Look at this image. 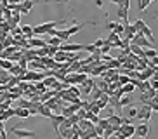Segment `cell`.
Masks as SVG:
<instances>
[{"label":"cell","mask_w":158,"mask_h":139,"mask_svg":"<svg viewBox=\"0 0 158 139\" xmlns=\"http://www.w3.org/2000/svg\"><path fill=\"white\" fill-rule=\"evenodd\" d=\"M21 32H23V35H24V38L28 40V38H33V26H30V24H24V26H21Z\"/></svg>","instance_id":"ffe728a7"},{"label":"cell","mask_w":158,"mask_h":139,"mask_svg":"<svg viewBox=\"0 0 158 139\" xmlns=\"http://www.w3.org/2000/svg\"><path fill=\"white\" fill-rule=\"evenodd\" d=\"M84 26H85V24H73V26L66 28V30H68V33H70V37H71V35H75V33H78Z\"/></svg>","instance_id":"f546056e"},{"label":"cell","mask_w":158,"mask_h":139,"mask_svg":"<svg viewBox=\"0 0 158 139\" xmlns=\"http://www.w3.org/2000/svg\"><path fill=\"white\" fill-rule=\"evenodd\" d=\"M51 122H52V127H54V130H59V127H61V124L64 122V116L61 115V113H52V116H51Z\"/></svg>","instance_id":"7c38bea8"},{"label":"cell","mask_w":158,"mask_h":139,"mask_svg":"<svg viewBox=\"0 0 158 139\" xmlns=\"http://www.w3.org/2000/svg\"><path fill=\"white\" fill-rule=\"evenodd\" d=\"M134 89H135L134 82H129V83H125V85H122V91H123V94H130Z\"/></svg>","instance_id":"4dcf8cb0"},{"label":"cell","mask_w":158,"mask_h":139,"mask_svg":"<svg viewBox=\"0 0 158 139\" xmlns=\"http://www.w3.org/2000/svg\"><path fill=\"white\" fill-rule=\"evenodd\" d=\"M149 134V125L148 124H144V122H141L139 125H135V136L141 139H146Z\"/></svg>","instance_id":"ba28073f"},{"label":"cell","mask_w":158,"mask_h":139,"mask_svg":"<svg viewBox=\"0 0 158 139\" xmlns=\"http://www.w3.org/2000/svg\"><path fill=\"white\" fill-rule=\"evenodd\" d=\"M45 45H47V42L40 40V38H30V42H28L30 49H42V47H45Z\"/></svg>","instance_id":"5bb4252c"},{"label":"cell","mask_w":158,"mask_h":139,"mask_svg":"<svg viewBox=\"0 0 158 139\" xmlns=\"http://www.w3.org/2000/svg\"><path fill=\"white\" fill-rule=\"evenodd\" d=\"M66 59H68V52L61 51V49L56 52V56H54V61H56V63H66Z\"/></svg>","instance_id":"44dd1931"},{"label":"cell","mask_w":158,"mask_h":139,"mask_svg":"<svg viewBox=\"0 0 158 139\" xmlns=\"http://www.w3.org/2000/svg\"><path fill=\"white\" fill-rule=\"evenodd\" d=\"M113 134H115V129H113L111 125H108L106 129H104V132H102V137H104V139H108V137H111Z\"/></svg>","instance_id":"1f68e13d"},{"label":"cell","mask_w":158,"mask_h":139,"mask_svg":"<svg viewBox=\"0 0 158 139\" xmlns=\"http://www.w3.org/2000/svg\"><path fill=\"white\" fill-rule=\"evenodd\" d=\"M130 82V78H129V75H118V83H120V85H125V83H129Z\"/></svg>","instance_id":"8d00e7d4"},{"label":"cell","mask_w":158,"mask_h":139,"mask_svg":"<svg viewBox=\"0 0 158 139\" xmlns=\"http://www.w3.org/2000/svg\"><path fill=\"white\" fill-rule=\"evenodd\" d=\"M94 125H96V124H92V122L87 120V118H82V120L78 122L80 130H84V132H87V130H92V129H94Z\"/></svg>","instance_id":"2e32d148"},{"label":"cell","mask_w":158,"mask_h":139,"mask_svg":"<svg viewBox=\"0 0 158 139\" xmlns=\"http://www.w3.org/2000/svg\"><path fill=\"white\" fill-rule=\"evenodd\" d=\"M9 4H21V0H7Z\"/></svg>","instance_id":"bcb514c9"},{"label":"cell","mask_w":158,"mask_h":139,"mask_svg":"<svg viewBox=\"0 0 158 139\" xmlns=\"http://www.w3.org/2000/svg\"><path fill=\"white\" fill-rule=\"evenodd\" d=\"M37 2L38 0H21V4H19V14L21 16H26L33 9V5L37 4Z\"/></svg>","instance_id":"52a82bcc"},{"label":"cell","mask_w":158,"mask_h":139,"mask_svg":"<svg viewBox=\"0 0 158 139\" xmlns=\"http://www.w3.org/2000/svg\"><path fill=\"white\" fill-rule=\"evenodd\" d=\"M118 103H120V106L122 108H125V106H130V103H132V99H130L129 94H123V96L118 99Z\"/></svg>","instance_id":"484cf974"},{"label":"cell","mask_w":158,"mask_h":139,"mask_svg":"<svg viewBox=\"0 0 158 139\" xmlns=\"http://www.w3.org/2000/svg\"><path fill=\"white\" fill-rule=\"evenodd\" d=\"M102 4H104L102 0H96V5H98V7H102Z\"/></svg>","instance_id":"f6af8a7d"},{"label":"cell","mask_w":158,"mask_h":139,"mask_svg":"<svg viewBox=\"0 0 158 139\" xmlns=\"http://www.w3.org/2000/svg\"><path fill=\"white\" fill-rule=\"evenodd\" d=\"M151 115H153V110L148 106V104H141V110L137 111V120L139 122H144V124H148L149 118H151Z\"/></svg>","instance_id":"3957f363"},{"label":"cell","mask_w":158,"mask_h":139,"mask_svg":"<svg viewBox=\"0 0 158 139\" xmlns=\"http://www.w3.org/2000/svg\"><path fill=\"white\" fill-rule=\"evenodd\" d=\"M0 68H4V70H10L12 68V63L7 59H0Z\"/></svg>","instance_id":"836d02e7"},{"label":"cell","mask_w":158,"mask_h":139,"mask_svg":"<svg viewBox=\"0 0 158 139\" xmlns=\"http://www.w3.org/2000/svg\"><path fill=\"white\" fill-rule=\"evenodd\" d=\"M118 7L129 11V9H130V0H120V2H118Z\"/></svg>","instance_id":"d590c367"},{"label":"cell","mask_w":158,"mask_h":139,"mask_svg":"<svg viewBox=\"0 0 158 139\" xmlns=\"http://www.w3.org/2000/svg\"><path fill=\"white\" fill-rule=\"evenodd\" d=\"M118 18L123 21V24H127V23H129V11H125V9H122V7H118Z\"/></svg>","instance_id":"d4e9b609"},{"label":"cell","mask_w":158,"mask_h":139,"mask_svg":"<svg viewBox=\"0 0 158 139\" xmlns=\"http://www.w3.org/2000/svg\"><path fill=\"white\" fill-rule=\"evenodd\" d=\"M153 111H158V101L155 103V106H153Z\"/></svg>","instance_id":"7dc6e473"},{"label":"cell","mask_w":158,"mask_h":139,"mask_svg":"<svg viewBox=\"0 0 158 139\" xmlns=\"http://www.w3.org/2000/svg\"><path fill=\"white\" fill-rule=\"evenodd\" d=\"M153 73H155V70H153V68H144L143 71H141V77H139V80H141V82H144V80H149V78H153Z\"/></svg>","instance_id":"e0dca14e"},{"label":"cell","mask_w":158,"mask_h":139,"mask_svg":"<svg viewBox=\"0 0 158 139\" xmlns=\"http://www.w3.org/2000/svg\"><path fill=\"white\" fill-rule=\"evenodd\" d=\"M12 134H14L18 139H30V137H35V132H33V130L21 129V127H14V129H12Z\"/></svg>","instance_id":"8992f818"},{"label":"cell","mask_w":158,"mask_h":139,"mask_svg":"<svg viewBox=\"0 0 158 139\" xmlns=\"http://www.w3.org/2000/svg\"><path fill=\"white\" fill-rule=\"evenodd\" d=\"M84 49H85V51L89 52V54H92V52H96V51H98V49H96V45H94V44H89V45H85Z\"/></svg>","instance_id":"b9f144b4"},{"label":"cell","mask_w":158,"mask_h":139,"mask_svg":"<svg viewBox=\"0 0 158 139\" xmlns=\"http://www.w3.org/2000/svg\"><path fill=\"white\" fill-rule=\"evenodd\" d=\"M116 24H118V23H115V21H108V23H106V28L110 30V32H115Z\"/></svg>","instance_id":"7bdbcfd3"},{"label":"cell","mask_w":158,"mask_h":139,"mask_svg":"<svg viewBox=\"0 0 158 139\" xmlns=\"http://www.w3.org/2000/svg\"><path fill=\"white\" fill-rule=\"evenodd\" d=\"M10 77H12V75H10V73H5V71H0V82L7 83V80H9Z\"/></svg>","instance_id":"60d3db41"},{"label":"cell","mask_w":158,"mask_h":139,"mask_svg":"<svg viewBox=\"0 0 158 139\" xmlns=\"http://www.w3.org/2000/svg\"><path fill=\"white\" fill-rule=\"evenodd\" d=\"M135 33H137V30H135L134 24H129V23H127V24H125V30H123V37H125L127 40H132Z\"/></svg>","instance_id":"4fadbf2b"},{"label":"cell","mask_w":158,"mask_h":139,"mask_svg":"<svg viewBox=\"0 0 158 139\" xmlns=\"http://www.w3.org/2000/svg\"><path fill=\"white\" fill-rule=\"evenodd\" d=\"M10 116H14V110H12V108H7V110H4L2 113H0V122L9 120Z\"/></svg>","instance_id":"cb8c5ba5"},{"label":"cell","mask_w":158,"mask_h":139,"mask_svg":"<svg viewBox=\"0 0 158 139\" xmlns=\"http://www.w3.org/2000/svg\"><path fill=\"white\" fill-rule=\"evenodd\" d=\"M84 47L82 44H71V42H63L61 44V51H64V52H80V51H84Z\"/></svg>","instance_id":"5b68a950"},{"label":"cell","mask_w":158,"mask_h":139,"mask_svg":"<svg viewBox=\"0 0 158 139\" xmlns=\"http://www.w3.org/2000/svg\"><path fill=\"white\" fill-rule=\"evenodd\" d=\"M96 125H98V127H101V129L104 130L108 125H110V122H108V118H99V122H98Z\"/></svg>","instance_id":"e575fe53"},{"label":"cell","mask_w":158,"mask_h":139,"mask_svg":"<svg viewBox=\"0 0 158 139\" xmlns=\"http://www.w3.org/2000/svg\"><path fill=\"white\" fill-rule=\"evenodd\" d=\"M156 56H158L156 49H153V47H151V49H144V57H146V59H153Z\"/></svg>","instance_id":"83f0119b"},{"label":"cell","mask_w":158,"mask_h":139,"mask_svg":"<svg viewBox=\"0 0 158 139\" xmlns=\"http://www.w3.org/2000/svg\"><path fill=\"white\" fill-rule=\"evenodd\" d=\"M99 51H101V54H102V56H104V54H108V52L111 51V45H110L108 42H104V45H102L101 49H99Z\"/></svg>","instance_id":"ab89813d"},{"label":"cell","mask_w":158,"mask_h":139,"mask_svg":"<svg viewBox=\"0 0 158 139\" xmlns=\"http://www.w3.org/2000/svg\"><path fill=\"white\" fill-rule=\"evenodd\" d=\"M130 44H135V45L143 47V49H151V47H153V44H151V42H149L148 38L144 37L143 33H139V32L134 35V38L130 40Z\"/></svg>","instance_id":"277c9868"},{"label":"cell","mask_w":158,"mask_h":139,"mask_svg":"<svg viewBox=\"0 0 158 139\" xmlns=\"http://www.w3.org/2000/svg\"><path fill=\"white\" fill-rule=\"evenodd\" d=\"M137 111H139V108H135V106H129L127 108V118H135L137 116Z\"/></svg>","instance_id":"f1b7e54d"},{"label":"cell","mask_w":158,"mask_h":139,"mask_svg":"<svg viewBox=\"0 0 158 139\" xmlns=\"http://www.w3.org/2000/svg\"><path fill=\"white\" fill-rule=\"evenodd\" d=\"M63 23H64V19H61V21H49V23H42V24H38V26H33V33H35V35H47L49 30L59 26V24H63Z\"/></svg>","instance_id":"6da1fadb"},{"label":"cell","mask_w":158,"mask_h":139,"mask_svg":"<svg viewBox=\"0 0 158 139\" xmlns=\"http://www.w3.org/2000/svg\"><path fill=\"white\" fill-rule=\"evenodd\" d=\"M104 42H106V40H102V38H98V40L94 42V45H96V49H101V47L104 45Z\"/></svg>","instance_id":"ee69618b"},{"label":"cell","mask_w":158,"mask_h":139,"mask_svg":"<svg viewBox=\"0 0 158 139\" xmlns=\"http://www.w3.org/2000/svg\"><path fill=\"white\" fill-rule=\"evenodd\" d=\"M156 52H158V49H156Z\"/></svg>","instance_id":"816d5d0a"},{"label":"cell","mask_w":158,"mask_h":139,"mask_svg":"<svg viewBox=\"0 0 158 139\" xmlns=\"http://www.w3.org/2000/svg\"><path fill=\"white\" fill-rule=\"evenodd\" d=\"M0 2H2V0H0Z\"/></svg>","instance_id":"f5cc1de1"},{"label":"cell","mask_w":158,"mask_h":139,"mask_svg":"<svg viewBox=\"0 0 158 139\" xmlns=\"http://www.w3.org/2000/svg\"><path fill=\"white\" fill-rule=\"evenodd\" d=\"M123 30H125V24H116V28H115V32L113 33H116V35H118V37H123Z\"/></svg>","instance_id":"d6a6232c"},{"label":"cell","mask_w":158,"mask_h":139,"mask_svg":"<svg viewBox=\"0 0 158 139\" xmlns=\"http://www.w3.org/2000/svg\"><path fill=\"white\" fill-rule=\"evenodd\" d=\"M137 2H139V11H146L148 9V5L151 4L149 0H137Z\"/></svg>","instance_id":"74e56055"},{"label":"cell","mask_w":158,"mask_h":139,"mask_svg":"<svg viewBox=\"0 0 158 139\" xmlns=\"http://www.w3.org/2000/svg\"><path fill=\"white\" fill-rule=\"evenodd\" d=\"M110 2H111V4H116V5H118V2H120V0H110Z\"/></svg>","instance_id":"c3c4849f"},{"label":"cell","mask_w":158,"mask_h":139,"mask_svg":"<svg viewBox=\"0 0 158 139\" xmlns=\"http://www.w3.org/2000/svg\"><path fill=\"white\" fill-rule=\"evenodd\" d=\"M118 130H120L127 139L132 137V136H135V125H132V124H122Z\"/></svg>","instance_id":"9c48e42d"},{"label":"cell","mask_w":158,"mask_h":139,"mask_svg":"<svg viewBox=\"0 0 158 139\" xmlns=\"http://www.w3.org/2000/svg\"><path fill=\"white\" fill-rule=\"evenodd\" d=\"M120 40H122V37H118V35H116V33H113V32H110V37L106 38V42L111 47H118V45H120Z\"/></svg>","instance_id":"9a60e30c"},{"label":"cell","mask_w":158,"mask_h":139,"mask_svg":"<svg viewBox=\"0 0 158 139\" xmlns=\"http://www.w3.org/2000/svg\"><path fill=\"white\" fill-rule=\"evenodd\" d=\"M38 115L45 116V118H51V116H52V110H51V108H47L45 104H42V103H40V106H38Z\"/></svg>","instance_id":"d6986e66"},{"label":"cell","mask_w":158,"mask_h":139,"mask_svg":"<svg viewBox=\"0 0 158 139\" xmlns=\"http://www.w3.org/2000/svg\"><path fill=\"white\" fill-rule=\"evenodd\" d=\"M134 26H135V30H137V32L139 33H143L144 37L148 38L149 42H153L155 40V37H153V33H151V28L148 26V24L144 23L143 19H137V21H135L134 23Z\"/></svg>","instance_id":"7a4b0ae2"},{"label":"cell","mask_w":158,"mask_h":139,"mask_svg":"<svg viewBox=\"0 0 158 139\" xmlns=\"http://www.w3.org/2000/svg\"><path fill=\"white\" fill-rule=\"evenodd\" d=\"M96 139H104V137H102V136H98V137H96Z\"/></svg>","instance_id":"681fc988"},{"label":"cell","mask_w":158,"mask_h":139,"mask_svg":"<svg viewBox=\"0 0 158 139\" xmlns=\"http://www.w3.org/2000/svg\"><path fill=\"white\" fill-rule=\"evenodd\" d=\"M80 85H82V96H90V92L96 87V82L92 78H87L84 83H80Z\"/></svg>","instance_id":"30bf717a"},{"label":"cell","mask_w":158,"mask_h":139,"mask_svg":"<svg viewBox=\"0 0 158 139\" xmlns=\"http://www.w3.org/2000/svg\"><path fill=\"white\" fill-rule=\"evenodd\" d=\"M14 115L19 116V118H28V116H30V110H28V108H16Z\"/></svg>","instance_id":"7402d4cb"},{"label":"cell","mask_w":158,"mask_h":139,"mask_svg":"<svg viewBox=\"0 0 158 139\" xmlns=\"http://www.w3.org/2000/svg\"><path fill=\"white\" fill-rule=\"evenodd\" d=\"M130 54H134V56H137V57L143 59L144 57V49L139 47V45H135V44H130Z\"/></svg>","instance_id":"ac0fdd59"},{"label":"cell","mask_w":158,"mask_h":139,"mask_svg":"<svg viewBox=\"0 0 158 139\" xmlns=\"http://www.w3.org/2000/svg\"><path fill=\"white\" fill-rule=\"evenodd\" d=\"M16 108H30V101H26V99H19L18 104H16Z\"/></svg>","instance_id":"f35d334b"},{"label":"cell","mask_w":158,"mask_h":139,"mask_svg":"<svg viewBox=\"0 0 158 139\" xmlns=\"http://www.w3.org/2000/svg\"><path fill=\"white\" fill-rule=\"evenodd\" d=\"M57 139H64V137H61V136H59V137H57Z\"/></svg>","instance_id":"f907efd6"},{"label":"cell","mask_w":158,"mask_h":139,"mask_svg":"<svg viewBox=\"0 0 158 139\" xmlns=\"http://www.w3.org/2000/svg\"><path fill=\"white\" fill-rule=\"evenodd\" d=\"M42 82H44V85H45L47 89H52V87H54V83L57 82V78L54 77V75H49V77H45Z\"/></svg>","instance_id":"603a6c76"},{"label":"cell","mask_w":158,"mask_h":139,"mask_svg":"<svg viewBox=\"0 0 158 139\" xmlns=\"http://www.w3.org/2000/svg\"><path fill=\"white\" fill-rule=\"evenodd\" d=\"M108 122H110V125H111L113 129H115V132L120 129V125L123 124V122H122V116H120V115H116V113H113V115L108 116Z\"/></svg>","instance_id":"8fae6325"},{"label":"cell","mask_w":158,"mask_h":139,"mask_svg":"<svg viewBox=\"0 0 158 139\" xmlns=\"http://www.w3.org/2000/svg\"><path fill=\"white\" fill-rule=\"evenodd\" d=\"M61 44H63V40H61V38H57V37H51V38H49V40H47V45L57 47V49H59V47H61Z\"/></svg>","instance_id":"4316f807"}]
</instances>
